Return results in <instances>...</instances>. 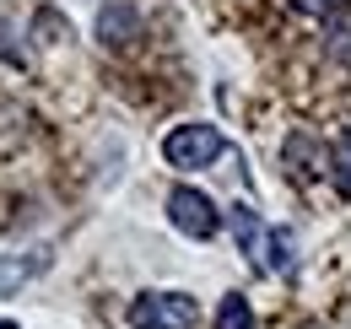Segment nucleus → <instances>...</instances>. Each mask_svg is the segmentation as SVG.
<instances>
[{
	"label": "nucleus",
	"mask_w": 351,
	"mask_h": 329,
	"mask_svg": "<svg viewBox=\"0 0 351 329\" xmlns=\"http://www.w3.org/2000/svg\"><path fill=\"white\" fill-rule=\"evenodd\" d=\"M130 329H195L200 324V302L189 291H141L125 308Z\"/></svg>",
	"instance_id": "f257e3e1"
},
{
	"label": "nucleus",
	"mask_w": 351,
	"mask_h": 329,
	"mask_svg": "<svg viewBox=\"0 0 351 329\" xmlns=\"http://www.w3.org/2000/svg\"><path fill=\"white\" fill-rule=\"evenodd\" d=\"M221 151H227V141H221L217 124H178L162 141V157L173 167H211Z\"/></svg>",
	"instance_id": "f03ea898"
},
{
	"label": "nucleus",
	"mask_w": 351,
	"mask_h": 329,
	"mask_svg": "<svg viewBox=\"0 0 351 329\" xmlns=\"http://www.w3.org/2000/svg\"><path fill=\"white\" fill-rule=\"evenodd\" d=\"M168 216H173V227L184 238H217V227H221V210L195 184H178L173 195H168Z\"/></svg>",
	"instance_id": "7ed1b4c3"
},
{
	"label": "nucleus",
	"mask_w": 351,
	"mask_h": 329,
	"mask_svg": "<svg viewBox=\"0 0 351 329\" xmlns=\"http://www.w3.org/2000/svg\"><path fill=\"white\" fill-rule=\"evenodd\" d=\"M44 265H49L44 254H27V259H22V254H0V297H11L22 281H33Z\"/></svg>",
	"instance_id": "20e7f679"
},
{
	"label": "nucleus",
	"mask_w": 351,
	"mask_h": 329,
	"mask_svg": "<svg viewBox=\"0 0 351 329\" xmlns=\"http://www.w3.org/2000/svg\"><path fill=\"white\" fill-rule=\"evenodd\" d=\"M330 184H335L341 200H351V130H341L330 141Z\"/></svg>",
	"instance_id": "39448f33"
},
{
	"label": "nucleus",
	"mask_w": 351,
	"mask_h": 329,
	"mask_svg": "<svg viewBox=\"0 0 351 329\" xmlns=\"http://www.w3.org/2000/svg\"><path fill=\"white\" fill-rule=\"evenodd\" d=\"M97 33H103V43H108V38H114V43L135 38V11H130V5H108V11L97 16Z\"/></svg>",
	"instance_id": "423d86ee"
},
{
	"label": "nucleus",
	"mask_w": 351,
	"mask_h": 329,
	"mask_svg": "<svg viewBox=\"0 0 351 329\" xmlns=\"http://www.w3.org/2000/svg\"><path fill=\"white\" fill-rule=\"evenodd\" d=\"M232 232H238V243H243V254H260V243L270 238V232L260 227V216H254L249 206H232Z\"/></svg>",
	"instance_id": "0eeeda50"
},
{
	"label": "nucleus",
	"mask_w": 351,
	"mask_h": 329,
	"mask_svg": "<svg viewBox=\"0 0 351 329\" xmlns=\"http://www.w3.org/2000/svg\"><path fill=\"white\" fill-rule=\"evenodd\" d=\"M265 243H270V259H265V270H281V276H287V270L298 265V238H292L287 227H276Z\"/></svg>",
	"instance_id": "6e6552de"
},
{
	"label": "nucleus",
	"mask_w": 351,
	"mask_h": 329,
	"mask_svg": "<svg viewBox=\"0 0 351 329\" xmlns=\"http://www.w3.org/2000/svg\"><path fill=\"white\" fill-rule=\"evenodd\" d=\"M217 329H254V308H249V297H221L217 308Z\"/></svg>",
	"instance_id": "1a4fd4ad"
},
{
	"label": "nucleus",
	"mask_w": 351,
	"mask_h": 329,
	"mask_svg": "<svg viewBox=\"0 0 351 329\" xmlns=\"http://www.w3.org/2000/svg\"><path fill=\"white\" fill-rule=\"evenodd\" d=\"M298 11H308V16H324V11H335V0H292Z\"/></svg>",
	"instance_id": "9d476101"
}]
</instances>
